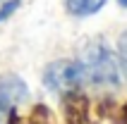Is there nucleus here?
Returning a JSON list of instances; mask_svg holds the SVG:
<instances>
[{
    "label": "nucleus",
    "instance_id": "nucleus-4",
    "mask_svg": "<svg viewBox=\"0 0 127 124\" xmlns=\"http://www.w3.org/2000/svg\"><path fill=\"white\" fill-rule=\"evenodd\" d=\"M63 107H65V117H67L70 124H84L86 117H89V103L77 91L63 96Z\"/></svg>",
    "mask_w": 127,
    "mask_h": 124
},
{
    "label": "nucleus",
    "instance_id": "nucleus-8",
    "mask_svg": "<svg viewBox=\"0 0 127 124\" xmlns=\"http://www.w3.org/2000/svg\"><path fill=\"white\" fill-rule=\"evenodd\" d=\"M120 5H127V0H120Z\"/></svg>",
    "mask_w": 127,
    "mask_h": 124
},
{
    "label": "nucleus",
    "instance_id": "nucleus-6",
    "mask_svg": "<svg viewBox=\"0 0 127 124\" xmlns=\"http://www.w3.org/2000/svg\"><path fill=\"white\" fill-rule=\"evenodd\" d=\"M118 50H120V60H122V64L127 67V31L120 36V41H118Z\"/></svg>",
    "mask_w": 127,
    "mask_h": 124
},
{
    "label": "nucleus",
    "instance_id": "nucleus-9",
    "mask_svg": "<svg viewBox=\"0 0 127 124\" xmlns=\"http://www.w3.org/2000/svg\"><path fill=\"white\" fill-rule=\"evenodd\" d=\"M2 2H7V0H2Z\"/></svg>",
    "mask_w": 127,
    "mask_h": 124
},
{
    "label": "nucleus",
    "instance_id": "nucleus-5",
    "mask_svg": "<svg viewBox=\"0 0 127 124\" xmlns=\"http://www.w3.org/2000/svg\"><path fill=\"white\" fill-rule=\"evenodd\" d=\"M103 5H106V0H65L67 12L74 14V17H89V14H96Z\"/></svg>",
    "mask_w": 127,
    "mask_h": 124
},
{
    "label": "nucleus",
    "instance_id": "nucleus-1",
    "mask_svg": "<svg viewBox=\"0 0 127 124\" xmlns=\"http://www.w3.org/2000/svg\"><path fill=\"white\" fill-rule=\"evenodd\" d=\"M84 83L94 86H118L120 83V67L113 50L106 43H91L79 60Z\"/></svg>",
    "mask_w": 127,
    "mask_h": 124
},
{
    "label": "nucleus",
    "instance_id": "nucleus-2",
    "mask_svg": "<svg viewBox=\"0 0 127 124\" xmlns=\"http://www.w3.org/2000/svg\"><path fill=\"white\" fill-rule=\"evenodd\" d=\"M43 83L55 93H74L84 83L79 60H55L43 69Z\"/></svg>",
    "mask_w": 127,
    "mask_h": 124
},
{
    "label": "nucleus",
    "instance_id": "nucleus-3",
    "mask_svg": "<svg viewBox=\"0 0 127 124\" xmlns=\"http://www.w3.org/2000/svg\"><path fill=\"white\" fill-rule=\"evenodd\" d=\"M29 98V88L19 76L5 74L0 76V112H10Z\"/></svg>",
    "mask_w": 127,
    "mask_h": 124
},
{
    "label": "nucleus",
    "instance_id": "nucleus-7",
    "mask_svg": "<svg viewBox=\"0 0 127 124\" xmlns=\"http://www.w3.org/2000/svg\"><path fill=\"white\" fill-rule=\"evenodd\" d=\"M122 122L127 124V103H125V107H122Z\"/></svg>",
    "mask_w": 127,
    "mask_h": 124
}]
</instances>
